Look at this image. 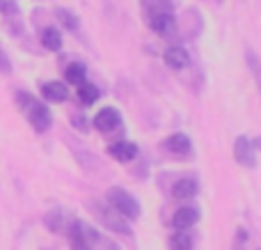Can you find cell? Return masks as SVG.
<instances>
[{
  "label": "cell",
  "mask_w": 261,
  "mask_h": 250,
  "mask_svg": "<svg viewBox=\"0 0 261 250\" xmlns=\"http://www.w3.org/2000/svg\"><path fill=\"white\" fill-rule=\"evenodd\" d=\"M67 237L73 250H119L110 239L101 237L99 230L81 220H71V225L67 228Z\"/></svg>",
  "instance_id": "cell-1"
},
{
  "label": "cell",
  "mask_w": 261,
  "mask_h": 250,
  "mask_svg": "<svg viewBox=\"0 0 261 250\" xmlns=\"http://www.w3.org/2000/svg\"><path fill=\"white\" fill-rule=\"evenodd\" d=\"M16 104H18V108L23 110L25 119L30 122V127L35 129L37 133H46L50 129V124H53V115H50V110L46 108L39 99H35V96L28 94V92H18Z\"/></svg>",
  "instance_id": "cell-2"
},
{
  "label": "cell",
  "mask_w": 261,
  "mask_h": 250,
  "mask_svg": "<svg viewBox=\"0 0 261 250\" xmlns=\"http://www.w3.org/2000/svg\"><path fill=\"white\" fill-rule=\"evenodd\" d=\"M108 207L113 211H117L119 216L128 218V220L140 218V214H142L140 202L135 200L130 193L124 191V188H110V191H108Z\"/></svg>",
  "instance_id": "cell-3"
},
{
  "label": "cell",
  "mask_w": 261,
  "mask_h": 250,
  "mask_svg": "<svg viewBox=\"0 0 261 250\" xmlns=\"http://www.w3.org/2000/svg\"><path fill=\"white\" fill-rule=\"evenodd\" d=\"M234 159L239 161L243 168H254L257 165V154H254L252 140L248 136H239L234 142Z\"/></svg>",
  "instance_id": "cell-4"
},
{
  "label": "cell",
  "mask_w": 261,
  "mask_h": 250,
  "mask_svg": "<svg viewBox=\"0 0 261 250\" xmlns=\"http://www.w3.org/2000/svg\"><path fill=\"white\" fill-rule=\"evenodd\" d=\"M94 127L99 129L101 133H113L122 127V115L115 108H101L99 113L94 115Z\"/></svg>",
  "instance_id": "cell-5"
},
{
  "label": "cell",
  "mask_w": 261,
  "mask_h": 250,
  "mask_svg": "<svg viewBox=\"0 0 261 250\" xmlns=\"http://www.w3.org/2000/svg\"><path fill=\"white\" fill-rule=\"evenodd\" d=\"M163 147H165L172 156H176V159H188L190 152H193V142H190V138L186 136V133H172V136L163 142Z\"/></svg>",
  "instance_id": "cell-6"
},
{
  "label": "cell",
  "mask_w": 261,
  "mask_h": 250,
  "mask_svg": "<svg viewBox=\"0 0 261 250\" xmlns=\"http://www.w3.org/2000/svg\"><path fill=\"white\" fill-rule=\"evenodd\" d=\"M92 211H94V216L101 220V223H106L110 230H115V232H122V234H130V230L126 228V223H124L122 218H119L117 211H113L110 207H106V209H99V207L92 202Z\"/></svg>",
  "instance_id": "cell-7"
},
{
  "label": "cell",
  "mask_w": 261,
  "mask_h": 250,
  "mask_svg": "<svg viewBox=\"0 0 261 250\" xmlns=\"http://www.w3.org/2000/svg\"><path fill=\"white\" fill-rule=\"evenodd\" d=\"M197 220H199L197 207H179V209L174 211V216H172V225H174V230H179V232H186V230L193 228Z\"/></svg>",
  "instance_id": "cell-8"
},
{
  "label": "cell",
  "mask_w": 261,
  "mask_h": 250,
  "mask_svg": "<svg viewBox=\"0 0 261 250\" xmlns=\"http://www.w3.org/2000/svg\"><path fill=\"white\" fill-rule=\"evenodd\" d=\"M147 23H149V28L161 37H170L176 28L172 14H147Z\"/></svg>",
  "instance_id": "cell-9"
},
{
  "label": "cell",
  "mask_w": 261,
  "mask_h": 250,
  "mask_svg": "<svg viewBox=\"0 0 261 250\" xmlns=\"http://www.w3.org/2000/svg\"><path fill=\"white\" fill-rule=\"evenodd\" d=\"M108 154L113 156L115 161H119V163H128V161H133L135 156H138V145H133V142H128V140L113 142V145L108 147Z\"/></svg>",
  "instance_id": "cell-10"
},
{
  "label": "cell",
  "mask_w": 261,
  "mask_h": 250,
  "mask_svg": "<svg viewBox=\"0 0 261 250\" xmlns=\"http://www.w3.org/2000/svg\"><path fill=\"white\" fill-rule=\"evenodd\" d=\"M163 60H165V64H167L170 69L179 71V69L188 67L190 55H188V51H186L184 46H170V48L165 51V55H163Z\"/></svg>",
  "instance_id": "cell-11"
},
{
  "label": "cell",
  "mask_w": 261,
  "mask_h": 250,
  "mask_svg": "<svg viewBox=\"0 0 261 250\" xmlns=\"http://www.w3.org/2000/svg\"><path fill=\"white\" fill-rule=\"evenodd\" d=\"M41 96H44L46 101H50V104H62V101H67L69 92L62 83L53 81V83H44V85H41Z\"/></svg>",
  "instance_id": "cell-12"
},
{
  "label": "cell",
  "mask_w": 261,
  "mask_h": 250,
  "mask_svg": "<svg viewBox=\"0 0 261 250\" xmlns=\"http://www.w3.org/2000/svg\"><path fill=\"white\" fill-rule=\"evenodd\" d=\"M172 195L176 197V200H190V197L197 195V182L195 179H179V182H174V186H172Z\"/></svg>",
  "instance_id": "cell-13"
},
{
  "label": "cell",
  "mask_w": 261,
  "mask_h": 250,
  "mask_svg": "<svg viewBox=\"0 0 261 250\" xmlns=\"http://www.w3.org/2000/svg\"><path fill=\"white\" fill-rule=\"evenodd\" d=\"M85 73H87V69H85V64H81V62H71L64 69V78H67L69 83H73V85H83V83H85Z\"/></svg>",
  "instance_id": "cell-14"
},
{
  "label": "cell",
  "mask_w": 261,
  "mask_h": 250,
  "mask_svg": "<svg viewBox=\"0 0 261 250\" xmlns=\"http://www.w3.org/2000/svg\"><path fill=\"white\" fill-rule=\"evenodd\" d=\"M78 99H81L83 106H92L96 99H99V87L85 81L83 85H78Z\"/></svg>",
  "instance_id": "cell-15"
},
{
  "label": "cell",
  "mask_w": 261,
  "mask_h": 250,
  "mask_svg": "<svg viewBox=\"0 0 261 250\" xmlns=\"http://www.w3.org/2000/svg\"><path fill=\"white\" fill-rule=\"evenodd\" d=\"M41 44L48 51H60L62 48V37H60V32L55 30V28H46V30L41 32Z\"/></svg>",
  "instance_id": "cell-16"
},
{
  "label": "cell",
  "mask_w": 261,
  "mask_h": 250,
  "mask_svg": "<svg viewBox=\"0 0 261 250\" xmlns=\"http://www.w3.org/2000/svg\"><path fill=\"white\" fill-rule=\"evenodd\" d=\"M144 14H172V0H142Z\"/></svg>",
  "instance_id": "cell-17"
},
{
  "label": "cell",
  "mask_w": 261,
  "mask_h": 250,
  "mask_svg": "<svg viewBox=\"0 0 261 250\" xmlns=\"http://www.w3.org/2000/svg\"><path fill=\"white\" fill-rule=\"evenodd\" d=\"M167 243H170V250H193V239L188 232H174Z\"/></svg>",
  "instance_id": "cell-18"
},
{
  "label": "cell",
  "mask_w": 261,
  "mask_h": 250,
  "mask_svg": "<svg viewBox=\"0 0 261 250\" xmlns=\"http://www.w3.org/2000/svg\"><path fill=\"white\" fill-rule=\"evenodd\" d=\"M55 16H58V21L62 23V26L67 28V30H71V32H76V30H78V18L73 16V14L69 12V9L58 7V9H55Z\"/></svg>",
  "instance_id": "cell-19"
},
{
  "label": "cell",
  "mask_w": 261,
  "mask_h": 250,
  "mask_svg": "<svg viewBox=\"0 0 261 250\" xmlns=\"http://www.w3.org/2000/svg\"><path fill=\"white\" fill-rule=\"evenodd\" d=\"M245 60H248V67H250V71H252L254 81H257V85H259V92H261V60L252 53V51L245 53Z\"/></svg>",
  "instance_id": "cell-20"
},
{
  "label": "cell",
  "mask_w": 261,
  "mask_h": 250,
  "mask_svg": "<svg viewBox=\"0 0 261 250\" xmlns=\"http://www.w3.org/2000/svg\"><path fill=\"white\" fill-rule=\"evenodd\" d=\"M64 214L60 209H53L48 216H46V225H48V230L50 232H60L62 230V223H64Z\"/></svg>",
  "instance_id": "cell-21"
},
{
  "label": "cell",
  "mask_w": 261,
  "mask_h": 250,
  "mask_svg": "<svg viewBox=\"0 0 261 250\" xmlns=\"http://www.w3.org/2000/svg\"><path fill=\"white\" fill-rule=\"evenodd\" d=\"M71 122H73V127H76L78 131H83V133H85V131H87V127H90V124H87V119H85V117H81L78 113H73V115H71Z\"/></svg>",
  "instance_id": "cell-22"
},
{
  "label": "cell",
  "mask_w": 261,
  "mask_h": 250,
  "mask_svg": "<svg viewBox=\"0 0 261 250\" xmlns=\"http://www.w3.org/2000/svg\"><path fill=\"white\" fill-rule=\"evenodd\" d=\"M0 73H5V76L12 73V62H9V58L3 53V51H0Z\"/></svg>",
  "instance_id": "cell-23"
},
{
  "label": "cell",
  "mask_w": 261,
  "mask_h": 250,
  "mask_svg": "<svg viewBox=\"0 0 261 250\" xmlns=\"http://www.w3.org/2000/svg\"><path fill=\"white\" fill-rule=\"evenodd\" d=\"M252 147H257V149L261 152V136H259V138H257V140H254V142H252Z\"/></svg>",
  "instance_id": "cell-24"
}]
</instances>
